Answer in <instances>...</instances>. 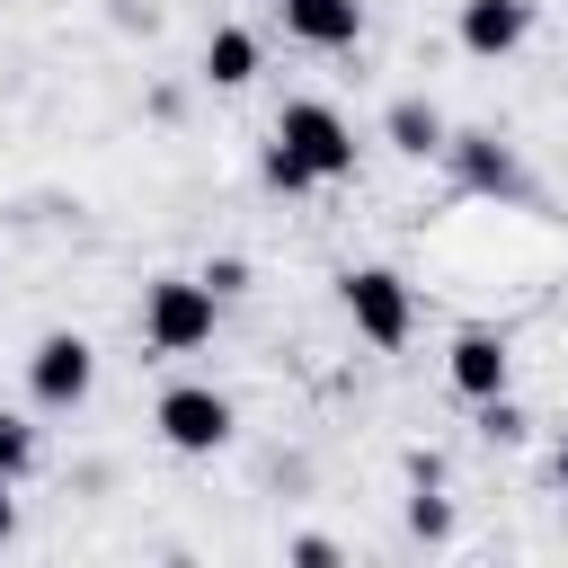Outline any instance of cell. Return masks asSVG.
Masks as SVG:
<instances>
[{
    "instance_id": "cell-6",
    "label": "cell",
    "mask_w": 568,
    "mask_h": 568,
    "mask_svg": "<svg viewBox=\"0 0 568 568\" xmlns=\"http://www.w3.org/2000/svg\"><path fill=\"white\" fill-rule=\"evenodd\" d=\"M524 36H532V0H462V53L497 62V53H515Z\"/></svg>"
},
{
    "instance_id": "cell-3",
    "label": "cell",
    "mask_w": 568,
    "mask_h": 568,
    "mask_svg": "<svg viewBox=\"0 0 568 568\" xmlns=\"http://www.w3.org/2000/svg\"><path fill=\"white\" fill-rule=\"evenodd\" d=\"M89 382H98V346H89L80 328L36 337V355H27V390H36V408H80Z\"/></svg>"
},
{
    "instance_id": "cell-17",
    "label": "cell",
    "mask_w": 568,
    "mask_h": 568,
    "mask_svg": "<svg viewBox=\"0 0 568 568\" xmlns=\"http://www.w3.org/2000/svg\"><path fill=\"white\" fill-rule=\"evenodd\" d=\"M18 541V506H9V479H0V550Z\"/></svg>"
},
{
    "instance_id": "cell-7",
    "label": "cell",
    "mask_w": 568,
    "mask_h": 568,
    "mask_svg": "<svg viewBox=\"0 0 568 568\" xmlns=\"http://www.w3.org/2000/svg\"><path fill=\"white\" fill-rule=\"evenodd\" d=\"M444 373H453V390H462V399H497V390H506V337L462 328V337H453V355H444Z\"/></svg>"
},
{
    "instance_id": "cell-10",
    "label": "cell",
    "mask_w": 568,
    "mask_h": 568,
    "mask_svg": "<svg viewBox=\"0 0 568 568\" xmlns=\"http://www.w3.org/2000/svg\"><path fill=\"white\" fill-rule=\"evenodd\" d=\"M444 151H453V169H462L470 186H524V178H515V160H506L488 133H462V142H444Z\"/></svg>"
},
{
    "instance_id": "cell-13",
    "label": "cell",
    "mask_w": 568,
    "mask_h": 568,
    "mask_svg": "<svg viewBox=\"0 0 568 568\" xmlns=\"http://www.w3.org/2000/svg\"><path fill=\"white\" fill-rule=\"evenodd\" d=\"M266 186H284V195H302V186H320V178H311V169H302V160H293L284 142H266Z\"/></svg>"
},
{
    "instance_id": "cell-12",
    "label": "cell",
    "mask_w": 568,
    "mask_h": 568,
    "mask_svg": "<svg viewBox=\"0 0 568 568\" xmlns=\"http://www.w3.org/2000/svg\"><path fill=\"white\" fill-rule=\"evenodd\" d=\"M27 462H36V426L0 408V479H27Z\"/></svg>"
},
{
    "instance_id": "cell-5",
    "label": "cell",
    "mask_w": 568,
    "mask_h": 568,
    "mask_svg": "<svg viewBox=\"0 0 568 568\" xmlns=\"http://www.w3.org/2000/svg\"><path fill=\"white\" fill-rule=\"evenodd\" d=\"M346 320H355L373 346H408V320H417V311H408V284H399L390 266H355V275H346Z\"/></svg>"
},
{
    "instance_id": "cell-9",
    "label": "cell",
    "mask_w": 568,
    "mask_h": 568,
    "mask_svg": "<svg viewBox=\"0 0 568 568\" xmlns=\"http://www.w3.org/2000/svg\"><path fill=\"white\" fill-rule=\"evenodd\" d=\"M204 80H213V89L257 80V36H248V27H213V44H204Z\"/></svg>"
},
{
    "instance_id": "cell-16",
    "label": "cell",
    "mask_w": 568,
    "mask_h": 568,
    "mask_svg": "<svg viewBox=\"0 0 568 568\" xmlns=\"http://www.w3.org/2000/svg\"><path fill=\"white\" fill-rule=\"evenodd\" d=\"M293 559H302V568H337V541H320V532H302V541H293Z\"/></svg>"
},
{
    "instance_id": "cell-8",
    "label": "cell",
    "mask_w": 568,
    "mask_h": 568,
    "mask_svg": "<svg viewBox=\"0 0 568 568\" xmlns=\"http://www.w3.org/2000/svg\"><path fill=\"white\" fill-rule=\"evenodd\" d=\"M284 36H302L320 53H346L364 36V0H284Z\"/></svg>"
},
{
    "instance_id": "cell-18",
    "label": "cell",
    "mask_w": 568,
    "mask_h": 568,
    "mask_svg": "<svg viewBox=\"0 0 568 568\" xmlns=\"http://www.w3.org/2000/svg\"><path fill=\"white\" fill-rule=\"evenodd\" d=\"M559 479H568V444H559Z\"/></svg>"
},
{
    "instance_id": "cell-11",
    "label": "cell",
    "mask_w": 568,
    "mask_h": 568,
    "mask_svg": "<svg viewBox=\"0 0 568 568\" xmlns=\"http://www.w3.org/2000/svg\"><path fill=\"white\" fill-rule=\"evenodd\" d=\"M390 142L426 160V151H444V115H435V106H417V98H399V106H390Z\"/></svg>"
},
{
    "instance_id": "cell-4",
    "label": "cell",
    "mask_w": 568,
    "mask_h": 568,
    "mask_svg": "<svg viewBox=\"0 0 568 568\" xmlns=\"http://www.w3.org/2000/svg\"><path fill=\"white\" fill-rule=\"evenodd\" d=\"M160 444H169V453H222V444H231V399L204 390V382L160 390Z\"/></svg>"
},
{
    "instance_id": "cell-1",
    "label": "cell",
    "mask_w": 568,
    "mask_h": 568,
    "mask_svg": "<svg viewBox=\"0 0 568 568\" xmlns=\"http://www.w3.org/2000/svg\"><path fill=\"white\" fill-rule=\"evenodd\" d=\"M142 337H151L160 355H195V346L213 337V284H204V275H160V284L142 293Z\"/></svg>"
},
{
    "instance_id": "cell-2",
    "label": "cell",
    "mask_w": 568,
    "mask_h": 568,
    "mask_svg": "<svg viewBox=\"0 0 568 568\" xmlns=\"http://www.w3.org/2000/svg\"><path fill=\"white\" fill-rule=\"evenodd\" d=\"M275 142H284L311 178H346V169H355V124H346L328 98H293V106L275 115Z\"/></svg>"
},
{
    "instance_id": "cell-14",
    "label": "cell",
    "mask_w": 568,
    "mask_h": 568,
    "mask_svg": "<svg viewBox=\"0 0 568 568\" xmlns=\"http://www.w3.org/2000/svg\"><path fill=\"white\" fill-rule=\"evenodd\" d=\"M479 426H488V435H497V444H515V435H524V417H515V408H506V390H497V399H479Z\"/></svg>"
},
{
    "instance_id": "cell-15",
    "label": "cell",
    "mask_w": 568,
    "mask_h": 568,
    "mask_svg": "<svg viewBox=\"0 0 568 568\" xmlns=\"http://www.w3.org/2000/svg\"><path fill=\"white\" fill-rule=\"evenodd\" d=\"M408 524H417L426 541H444V532H453V506H444V497H417V506H408Z\"/></svg>"
}]
</instances>
